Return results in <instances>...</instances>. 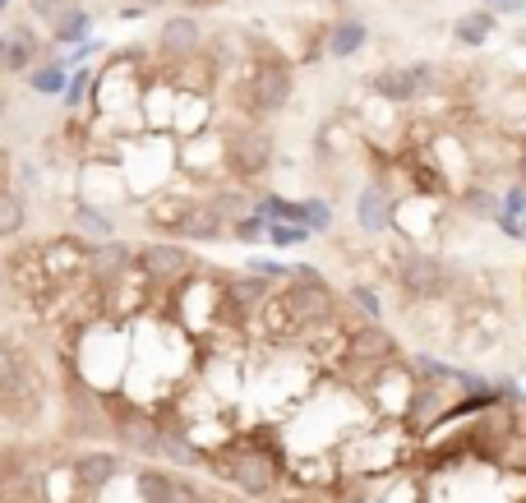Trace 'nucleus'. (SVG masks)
<instances>
[{
    "label": "nucleus",
    "mask_w": 526,
    "mask_h": 503,
    "mask_svg": "<svg viewBox=\"0 0 526 503\" xmlns=\"http://www.w3.org/2000/svg\"><path fill=\"white\" fill-rule=\"evenodd\" d=\"M245 102L254 116H277V111H287L291 102V65L277 56L273 47L259 51V60L250 65V79H245Z\"/></svg>",
    "instance_id": "obj_1"
},
{
    "label": "nucleus",
    "mask_w": 526,
    "mask_h": 503,
    "mask_svg": "<svg viewBox=\"0 0 526 503\" xmlns=\"http://www.w3.org/2000/svg\"><path fill=\"white\" fill-rule=\"evenodd\" d=\"M222 167H227L240 185L259 180L263 171L273 167V134L259 130V125H236V130H227V139H222Z\"/></svg>",
    "instance_id": "obj_2"
},
{
    "label": "nucleus",
    "mask_w": 526,
    "mask_h": 503,
    "mask_svg": "<svg viewBox=\"0 0 526 503\" xmlns=\"http://www.w3.org/2000/svg\"><path fill=\"white\" fill-rule=\"evenodd\" d=\"M282 300H287V310L296 314L300 328H319L333 319V291H328L319 268H310V264L291 268V287L282 291Z\"/></svg>",
    "instance_id": "obj_3"
},
{
    "label": "nucleus",
    "mask_w": 526,
    "mask_h": 503,
    "mask_svg": "<svg viewBox=\"0 0 526 503\" xmlns=\"http://www.w3.org/2000/svg\"><path fill=\"white\" fill-rule=\"evenodd\" d=\"M397 287L407 291L411 300H448V287H453V273L448 264H439L434 254H402V264H397Z\"/></svg>",
    "instance_id": "obj_4"
},
{
    "label": "nucleus",
    "mask_w": 526,
    "mask_h": 503,
    "mask_svg": "<svg viewBox=\"0 0 526 503\" xmlns=\"http://www.w3.org/2000/svg\"><path fill=\"white\" fill-rule=\"evenodd\" d=\"M374 93L383 97V102H397V107H407V102H416L425 88L434 84V65H388V70H379L370 79Z\"/></svg>",
    "instance_id": "obj_5"
},
{
    "label": "nucleus",
    "mask_w": 526,
    "mask_h": 503,
    "mask_svg": "<svg viewBox=\"0 0 526 503\" xmlns=\"http://www.w3.org/2000/svg\"><path fill=\"white\" fill-rule=\"evenodd\" d=\"M227 480L245 494H268L277 485V462L263 448H236L227 462Z\"/></svg>",
    "instance_id": "obj_6"
},
{
    "label": "nucleus",
    "mask_w": 526,
    "mask_h": 503,
    "mask_svg": "<svg viewBox=\"0 0 526 503\" xmlns=\"http://www.w3.org/2000/svg\"><path fill=\"white\" fill-rule=\"evenodd\" d=\"M134 264L144 268L153 282H176V277H185L194 268V259H190V250H180V245L153 240V245H144V250H134Z\"/></svg>",
    "instance_id": "obj_7"
},
{
    "label": "nucleus",
    "mask_w": 526,
    "mask_h": 503,
    "mask_svg": "<svg viewBox=\"0 0 526 503\" xmlns=\"http://www.w3.org/2000/svg\"><path fill=\"white\" fill-rule=\"evenodd\" d=\"M199 42H204V28H199V19H194V14H171L167 24H162V33H157V47H162V56H194V51H199Z\"/></svg>",
    "instance_id": "obj_8"
},
{
    "label": "nucleus",
    "mask_w": 526,
    "mask_h": 503,
    "mask_svg": "<svg viewBox=\"0 0 526 503\" xmlns=\"http://www.w3.org/2000/svg\"><path fill=\"white\" fill-rule=\"evenodd\" d=\"M356 222H360V231H370V236H383V231L393 227V199H388V190H383L379 180L360 190V199H356Z\"/></svg>",
    "instance_id": "obj_9"
},
{
    "label": "nucleus",
    "mask_w": 526,
    "mask_h": 503,
    "mask_svg": "<svg viewBox=\"0 0 526 503\" xmlns=\"http://www.w3.org/2000/svg\"><path fill=\"white\" fill-rule=\"evenodd\" d=\"M171 231H176L180 240H199V245H204V240L227 236V222H222L208 204H185V213L176 217V227H171Z\"/></svg>",
    "instance_id": "obj_10"
},
{
    "label": "nucleus",
    "mask_w": 526,
    "mask_h": 503,
    "mask_svg": "<svg viewBox=\"0 0 526 503\" xmlns=\"http://www.w3.org/2000/svg\"><path fill=\"white\" fill-rule=\"evenodd\" d=\"M139 494H144V503H199L194 485L167 476V471H139Z\"/></svg>",
    "instance_id": "obj_11"
},
{
    "label": "nucleus",
    "mask_w": 526,
    "mask_h": 503,
    "mask_svg": "<svg viewBox=\"0 0 526 503\" xmlns=\"http://www.w3.org/2000/svg\"><path fill=\"white\" fill-rule=\"evenodd\" d=\"M120 439L134 453H157V439H162V425H157L148 411H125V420H116Z\"/></svg>",
    "instance_id": "obj_12"
},
{
    "label": "nucleus",
    "mask_w": 526,
    "mask_h": 503,
    "mask_svg": "<svg viewBox=\"0 0 526 503\" xmlns=\"http://www.w3.org/2000/svg\"><path fill=\"white\" fill-rule=\"evenodd\" d=\"M347 356L356 360V365H365V360H388V356H397V342L383 333L379 324H370V328H356V337L347 342Z\"/></svg>",
    "instance_id": "obj_13"
},
{
    "label": "nucleus",
    "mask_w": 526,
    "mask_h": 503,
    "mask_svg": "<svg viewBox=\"0 0 526 503\" xmlns=\"http://www.w3.org/2000/svg\"><path fill=\"white\" fill-rule=\"evenodd\" d=\"M116 471H120L116 453H84L74 462V480H79L84 490H107L111 480H116Z\"/></svg>",
    "instance_id": "obj_14"
},
{
    "label": "nucleus",
    "mask_w": 526,
    "mask_h": 503,
    "mask_svg": "<svg viewBox=\"0 0 526 503\" xmlns=\"http://www.w3.org/2000/svg\"><path fill=\"white\" fill-rule=\"evenodd\" d=\"M208 208H213L222 222H240V217L254 213V194L245 190V185H217V190L208 194Z\"/></svg>",
    "instance_id": "obj_15"
},
{
    "label": "nucleus",
    "mask_w": 526,
    "mask_h": 503,
    "mask_svg": "<svg viewBox=\"0 0 526 503\" xmlns=\"http://www.w3.org/2000/svg\"><path fill=\"white\" fill-rule=\"evenodd\" d=\"M494 33H499V14H490V10H471L453 24V37L462 47H485Z\"/></svg>",
    "instance_id": "obj_16"
},
{
    "label": "nucleus",
    "mask_w": 526,
    "mask_h": 503,
    "mask_svg": "<svg viewBox=\"0 0 526 503\" xmlns=\"http://www.w3.org/2000/svg\"><path fill=\"white\" fill-rule=\"evenodd\" d=\"M365 42H370V28L360 24V19H342V24L328 28V56H337V60L356 56Z\"/></svg>",
    "instance_id": "obj_17"
},
{
    "label": "nucleus",
    "mask_w": 526,
    "mask_h": 503,
    "mask_svg": "<svg viewBox=\"0 0 526 503\" xmlns=\"http://www.w3.org/2000/svg\"><path fill=\"white\" fill-rule=\"evenodd\" d=\"M24 227H28V204H24V194L10 190V185H0V240L19 236Z\"/></svg>",
    "instance_id": "obj_18"
},
{
    "label": "nucleus",
    "mask_w": 526,
    "mask_h": 503,
    "mask_svg": "<svg viewBox=\"0 0 526 503\" xmlns=\"http://www.w3.org/2000/svg\"><path fill=\"white\" fill-rule=\"evenodd\" d=\"M88 33H93V14L79 10V5H70V10L51 24V37H56V42H84Z\"/></svg>",
    "instance_id": "obj_19"
},
{
    "label": "nucleus",
    "mask_w": 526,
    "mask_h": 503,
    "mask_svg": "<svg viewBox=\"0 0 526 503\" xmlns=\"http://www.w3.org/2000/svg\"><path fill=\"white\" fill-rule=\"evenodd\" d=\"M28 84H33V93H65V84H70V65H60V60L37 65V70L28 74Z\"/></svg>",
    "instance_id": "obj_20"
},
{
    "label": "nucleus",
    "mask_w": 526,
    "mask_h": 503,
    "mask_svg": "<svg viewBox=\"0 0 526 503\" xmlns=\"http://www.w3.org/2000/svg\"><path fill=\"white\" fill-rule=\"evenodd\" d=\"M300 227L310 231V236H328V231H333V208H328V199H305V204H300Z\"/></svg>",
    "instance_id": "obj_21"
},
{
    "label": "nucleus",
    "mask_w": 526,
    "mask_h": 503,
    "mask_svg": "<svg viewBox=\"0 0 526 503\" xmlns=\"http://www.w3.org/2000/svg\"><path fill=\"white\" fill-rule=\"evenodd\" d=\"M268 296V282H263V277H231V287H227V300L231 305H240V310H245V305H259V300Z\"/></svg>",
    "instance_id": "obj_22"
},
{
    "label": "nucleus",
    "mask_w": 526,
    "mask_h": 503,
    "mask_svg": "<svg viewBox=\"0 0 526 503\" xmlns=\"http://www.w3.org/2000/svg\"><path fill=\"white\" fill-rule=\"evenodd\" d=\"M28 5H33V14H37V19H47V24H56L60 14H65V10L74 5V0H28Z\"/></svg>",
    "instance_id": "obj_23"
},
{
    "label": "nucleus",
    "mask_w": 526,
    "mask_h": 503,
    "mask_svg": "<svg viewBox=\"0 0 526 503\" xmlns=\"http://www.w3.org/2000/svg\"><path fill=\"white\" fill-rule=\"evenodd\" d=\"M79 227H88L93 236H111V222L97 208H88V204H79Z\"/></svg>",
    "instance_id": "obj_24"
},
{
    "label": "nucleus",
    "mask_w": 526,
    "mask_h": 503,
    "mask_svg": "<svg viewBox=\"0 0 526 503\" xmlns=\"http://www.w3.org/2000/svg\"><path fill=\"white\" fill-rule=\"evenodd\" d=\"M351 296H356V305H360V310H365V314H370V319H374V324H379L383 300L374 296V287H356V291H351Z\"/></svg>",
    "instance_id": "obj_25"
},
{
    "label": "nucleus",
    "mask_w": 526,
    "mask_h": 503,
    "mask_svg": "<svg viewBox=\"0 0 526 503\" xmlns=\"http://www.w3.org/2000/svg\"><path fill=\"white\" fill-rule=\"evenodd\" d=\"M231 236H236V240H263V222H259V217H240V222H231Z\"/></svg>",
    "instance_id": "obj_26"
},
{
    "label": "nucleus",
    "mask_w": 526,
    "mask_h": 503,
    "mask_svg": "<svg viewBox=\"0 0 526 503\" xmlns=\"http://www.w3.org/2000/svg\"><path fill=\"white\" fill-rule=\"evenodd\" d=\"M250 273L268 282V277H291V268H287V264H277V259H250Z\"/></svg>",
    "instance_id": "obj_27"
},
{
    "label": "nucleus",
    "mask_w": 526,
    "mask_h": 503,
    "mask_svg": "<svg viewBox=\"0 0 526 503\" xmlns=\"http://www.w3.org/2000/svg\"><path fill=\"white\" fill-rule=\"evenodd\" d=\"M84 88H88V74L84 70L70 74V84H65V102H70V107H79V102H84Z\"/></svg>",
    "instance_id": "obj_28"
},
{
    "label": "nucleus",
    "mask_w": 526,
    "mask_h": 503,
    "mask_svg": "<svg viewBox=\"0 0 526 503\" xmlns=\"http://www.w3.org/2000/svg\"><path fill=\"white\" fill-rule=\"evenodd\" d=\"M490 14H522L526 10V0H480Z\"/></svg>",
    "instance_id": "obj_29"
},
{
    "label": "nucleus",
    "mask_w": 526,
    "mask_h": 503,
    "mask_svg": "<svg viewBox=\"0 0 526 503\" xmlns=\"http://www.w3.org/2000/svg\"><path fill=\"white\" fill-rule=\"evenodd\" d=\"M0 291H5V268H0Z\"/></svg>",
    "instance_id": "obj_30"
},
{
    "label": "nucleus",
    "mask_w": 526,
    "mask_h": 503,
    "mask_svg": "<svg viewBox=\"0 0 526 503\" xmlns=\"http://www.w3.org/2000/svg\"><path fill=\"white\" fill-rule=\"evenodd\" d=\"M5 5H10V0H0V10H5Z\"/></svg>",
    "instance_id": "obj_31"
},
{
    "label": "nucleus",
    "mask_w": 526,
    "mask_h": 503,
    "mask_svg": "<svg viewBox=\"0 0 526 503\" xmlns=\"http://www.w3.org/2000/svg\"><path fill=\"white\" fill-rule=\"evenodd\" d=\"M148 5H157V0H148Z\"/></svg>",
    "instance_id": "obj_32"
},
{
    "label": "nucleus",
    "mask_w": 526,
    "mask_h": 503,
    "mask_svg": "<svg viewBox=\"0 0 526 503\" xmlns=\"http://www.w3.org/2000/svg\"><path fill=\"white\" fill-rule=\"evenodd\" d=\"M337 5H342V0H337Z\"/></svg>",
    "instance_id": "obj_33"
}]
</instances>
